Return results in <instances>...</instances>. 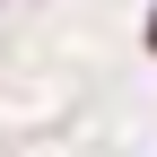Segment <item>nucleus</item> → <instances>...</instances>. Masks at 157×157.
<instances>
[{
    "label": "nucleus",
    "mask_w": 157,
    "mask_h": 157,
    "mask_svg": "<svg viewBox=\"0 0 157 157\" xmlns=\"http://www.w3.org/2000/svg\"><path fill=\"white\" fill-rule=\"evenodd\" d=\"M148 52H157V17H148Z\"/></svg>",
    "instance_id": "obj_1"
}]
</instances>
